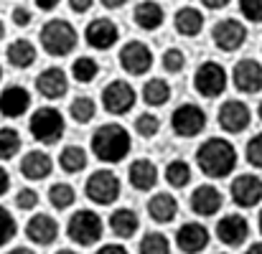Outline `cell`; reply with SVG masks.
Returning <instances> with one entry per match:
<instances>
[{
    "instance_id": "obj_1",
    "label": "cell",
    "mask_w": 262,
    "mask_h": 254,
    "mask_svg": "<svg viewBox=\"0 0 262 254\" xmlns=\"http://www.w3.org/2000/svg\"><path fill=\"white\" fill-rule=\"evenodd\" d=\"M196 166L209 178H227L237 166V150L224 137H209L196 150Z\"/></svg>"
},
{
    "instance_id": "obj_2",
    "label": "cell",
    "mask_w": 262,
    "mask_h": 254,
    "mask_svg": "<svg viewBox=\"0 0 262 254\" xmlns=\"http://www.w3.org/2000/svg\"><path fill=\"white\" fill-rule=\"evenodd\" d=\"M92 153L102 163H120L130 153V132L122 125H102L92 135Z\"/></svg>"
},
{
    "instance_id": "obj_3",
    "label": "cell",
    "mask_w": 262,
    "mask_h": 254,
    "mask_svg": "<svg viewBox=\"0 0 262 254\" xmlns=\"http://www.w3.org/2000/svg\"><path fill=\"white\" fill-rule=\"evenodd\" d=\"M38 41H41V49H43L49 56L61 59V56H69V54L77 49L79 33H77V28H74L69 20L56 18V20H49V23L41 28Z\"/></svg>"
},
{
    "instance_id": "obj_4",
    "label": "cell",
    "mask_w": 262,
    "mask_h": 254,
    "mask_svg": "<svg viewBox=\"0 0 262 254\" xmlns=\"http://www.w3.org/2000/svg\"><path fill=\"white\" fill-rule=\"evenodd\" d=\"M28 130L31 135L43 143V145H54L64 137V130H67V122H64V114L56 109V107H38L33 114H31V122H28Z\"/></svg>"
},
{
    "instance_id": "obj_5",
    "label": "cell",
    "mask_w": 262,
    "mask_h": 254,
    "mask_svg": "<svg viewBox=\"0 0 262 254\" xmlns=\"http://www.w3.org/2000/svg\"><path fill=\"white\" fill-rule=\"evenodd\" d=\"M67 234L74 244L79 247H92L94 242L102 239L104 234V226H102V219L97 211H89V209H79L72 214L69 224H67Z\"/></svg>"
},
{
    "instance_id": "obj_6",
    "label": "cell",
    "mask_w": 262,
    "mask_h": 254,
    "mask_svg": "<svg viewBox=\"0 0 262 254\" xmlns=\"http://www.w3.org/2000/svg\"><path fill=\"white\" fill-rule=\"evenodd\" d=\"M120 178L112 173V170L102 168V170H94L92 175L87 178L84 183V193L92 203H99V206H110L120 198Z\"/></svg>"
},
{
    "instance_id": "obj_7",
    "label": "cell",
    "mask_w": 262,
    "mask_h": 254,
    "mask_svg": "<svg viewBox=\"0 0 262 254\" xmlns=\"http://www.w3.org/2000/svg\"><path fill=\"white\" fill-rule=\"evenodd\" d=\"M193 89L201 97H206V99H214V97L224 94V89H227V72H224V66L216 64V61H204L196 69V74H193Z\"/></svg>"
},
{
    "instance_id": "obj_8",
    "label": "cell",
    "mask_w": 262,
    "mask_h": 254,
    "mask_svg": "<svg viewBox=\"0 0 262 254\" xmlns=\"http://www.w3.org/2000/svg\"><path fill=\"white\" fill-rule=\"evenodd\" d=\"M171 127L178 137H196L206 127V112L199 104H181L171 114Z\"/></svg>"
},
{
    "instance_id": "obj_9",
    "label": "cell",
    "mask_w": 262,
    "mask_h": 254,
    "mask_svg": "<svg viewBox=\"0 0 262 254\" xmlns=\"http://www.w3.org/2000/svg\"><path fill=\"white\" fill-rule=\"evenodd\" d=\"M135 89L127 84L125 79H115L102 89V104L110 114H127L135 107Z\"/></svg>"
},
{
    "instance_id": "obj_10",
    "label": "cell",
    "mask_w": 262,
    "mask_h": 254,
    "mask_svg": "<svg viewBox=\"0 0 262 254\" xmlns=\"http://www.w3.org/2000/svg\"><path fill=\"white\" fill-rule=\"evenodd\" d=\"M120 66L133 77H143L153 66V51L143 41H127L120 49Z\"/></svg>"
},
{
    "instance_id": "obj_11",
    "label": "cell",
    "mask_w": 262,
    "mask_h": 254,
    "mask_svg": "<svg viewBox=\"0 0 262 254\" xmlns=\"http://www.w3.org/2000/svg\"><path fill=\"white\" fill-rule=\"evenodd\" d=\"M211 38H214V46H216L219 51L232 54V51H237V49L247 41V28H245V23H239V20H234V18H224V20H219V23L214 26Z\"/></svg>"
},
{
    "instance_id": "obj_12",
    "label": "cell",
    "mask_w": 262,
    "mask_h": 254,
    "mask_svg": "<svg viewBox=\"0 0 262 254\" xmlns=\"http://www.w3.org/2000/svg\"><path fill=\"white\" fill-rule=\"evenodd\" d=\"M250 117H252L250 114V107L245 102H239V99H229V102H224L219 107V125L229 135L245 132L247 125H250Z\"/></svg>"
},
{
    "instance_id": "obj_13",
    "label": "cell",
    "mask_w": 262,
    "mask_h": 254,
    "mask_svg": "<svg viewBox=\"0 0 262 254\" xmlns=\"http://www.w3.org/2000/svg\"><path fill=\"white\" fill-rule=\"evenodd\" d=\"M84 38L94 51H110L120 41V28L110 18H94L84 31Z\"/></svg>"
},
{
    "instance_id": "obj_14",
    "label": "cell",
    "mask_w": 262,
    "mask_h": 254,
    "mask_svg": "<svg viewBox=\"0 0 262 254\" xmlns=\"http://www.w3.org/2000/svg\"><path fill=\"white\" fill-rule=\"evenodd\" d=\"M232 201L242 209H252L262 201V180L252 173L237 175L232 183Z\"/></svg>"
},
{
    "instance_id": "obj_15",
    "label": "cell",
    "mask_w": 262,
    "mask_h": 254,
    "mask_svg": "<svg viewBox=\"0 0 262 254\" xmlns=\"http://www.w3.org/2000/svg\"><path fill=\"white\" fill-rule=\"evenodd\" d=\"M31 107V91L20 84H10L0 91V114L8 120L23 117Z\"/></svg>"
},
{
    "instance_id": "obj_16",
    "label": "cell",
    "mask_w": 262,
    "mask_h": 254,
    "mask_svg": "<svg viewBox=\"0 0 262 254\" xmlns=\"http://www.w3.org/2000/svg\"><path fill=\"white\" fill-rule=\"evenodd\" d=\"M247 234H250V224H247V219L239 216V214H227V216H222L219 224H216V237H219V242L227 244V247H239V244H245V242H247Z\"/></svg>"
},
{
    "instance_id": "obj_17",
    "label": "cell",
    "mask_w": 262,
    "mask_h": 254,
    "mask_svg": "<svg viewBox=\"0 0 262 254\" xmlns=\"http://www.w3.org/2000/svg\"><path fill=\"white\" fill-rule=\"evenodd\" d=\"M232 79L242 94H257V91H262V64L255 59H242L234 66Z\"/></svg>"
},
{
    "instance_id": "obj_18",
    "label": "cell",
    "mask_w": 262,
    "mask_h": 254,
    "mask_svg": "<svg viewBox=\"0 0 262 254\" xmlns=\"http://www.w3.org/2000/svg\"><path fill=\"white\" fill-rule=\"evenodd\" d=\"M36 89L43 99H61L67 91H69V79H67V72L59 69V66H49L43 69L38 77H36Z\"/></svg>"
},
{
    "instance_id": "obj_19",
    "label": "cell",
    "mask_w": 262,
    "mask_h": 254,
    "mask_svg": "<svg viewBox=\"0 0 262 254\" xmlns=\"http://www.w3.org/2000/svg\"><path fill=\"white\" fill-rule=\"evenodd\" d=\"M26 237L38 244V247H46V244H54L56 237H59V224L49 216V214H36L28 219L26 224Z\"/></svg>"
},
{
    "instance_id": "obj_20",
    "label": "cell",
    "mask_w": 262,
    "mask_h": 254,
    "mask_svg": "<svg viewBox=\"0 0 262 254\" xmlns=\"http://www.w3.org/2000/svg\"><path fill=\"white\" fill-rule=\"evenodd\" d=\"M176 244L183 254H199L209 244V232H206V226H201L196 221H188L176 232Z\"/></svg>"
},
{
    "instance_id": "obj_21",
    "label": "cell",
    "mask_w": 262,
    "mask_h": 254,
    "mask_svg": "<svg viewBox=\"0 0 262 254\" xmlns=\"http://www.w3.org/2000/svg\"><path fill=\"white\" fill-rule=\"evenodd\" d=\"M51 170H54V160L43 150H31L20 158V175L26 180H43L51 175Z\"/></svg>"
},
{
    "instance_id": "obj_22",
    "label": "cell",
    "mask_w": 262,
    "mask_h": 254,
    "mask_svg": "<svg viewBox=\"0 0 262 254\" xmlns=\"http://www.w3.org/2000/svg\"><path fill=\"white\" fill-rule=\"evenodd\" d=\"M191 209L199 216H214L222 209V193L216 186H199L191 193Z\"/></svg>"
},
{
    "instance_id": "obj_23",
    "label": "cell",
    "mask_w": 262,
    "mask_h": 254,
    "mask_svg": "<svg viewBox=\"0 0 262 254\" xmlns=\"http://www.w3.org/2000/svg\"><path fill=\"white\" fill-rule=\"evenodd\" d=\"M127 178H130V186H133V188H138V191H150V188L158 183V168L153 166V160L138 158V160L130 163Z\"/></svg>"
},
{
    "instance_id": "obj_24",
    "label": "cell",
    "mask_w": 262,
    "mask_h": 254,
    "mask_svg": "<svg viewBox=\"0 0 262 254\" xmlns=\"http://www.w3.org/2000/svg\"><path fill=\"white\" fill-rule=\"evenodd\" d=\"M133 18L135 23L143 28V31H158L166 20V10L161 8V3H153V0H143L135 5L133 10Z\"/></svg>"
},
{
    "instance_id": "obj_25",
    "label": "cell",
    "mask_w": 262,
    "mask_h": 254,
    "mask_svg": "<svg viewBox=\"0 0 262 254\" xmlns=\"http://www.w3.org/2000/svg\"><path fill=\"white\" fill-rule=\"evenodd\" d=\"M148 214H150L153 221L168 224V221H173L176 214H178V201H176L171 193H156L148 201Z\"/></svg>"
},
{
    "instance_id": "obj_26",
    "label": "cell",
    "mask_w": 262,
    "mask_h": 254,
    "mask_svg": "<svg viewBox=\"0 0 262 254\" xmlns=\"http://www.w3.org/2000/svg\"><path fill=\"white\" fill-rule=\"evenodd\" d=\"M173 26L181 36L193 38V36H199L201 28H204V15H201V10L186 5V8H181V10L173 15Z\"/></svg>"
},
{
    "instance_id": "obj_27",
    "label": "cell",
    "mask_w": 262,
    "mask_h": 254,
    "mask_svg": "<svg viewBox=\"0 0 262 254\" xmlns=\"http://www.w3.org/2000/svg\"><path fill=\"white\" fill-rule=\"evenodd\" d=\"M5 59L10 66L15 69H28L33 61H36V46L28 41V38H18L13 41L8 49H5Z\"/></svg>"
},
{
    "instance_id": "obj_28",
    "label": "cell",
    "mask_w": 262,
    "mask_h": 254,
    "mask_svg": "<svg viewBox=\"0 0 262 254\" xmlns=\"http://www.w3.org/2000/svg\"><path fill=\"white\" fill-rule=\"evenodd\" d=\"M138 226H140V219H138V214L133 209H117L110 216V229L120 239H130L138 232Z\"/></svg>"
},
{
    "instance_id": "obj_29",
    "label": "cell",
    "mask_w": 262,
    "mask_h": 254,
    "mask_svg": "<svg viewBox=\"0 0 262 254\" xmlns=\"http://www.w3.org/2000/svg\"><path fill=\"white\" fill-rule=\"evenodd\" d=\"M168 99H171V86H168L166 79L153 77V79H148V82L143 84V102H145V104H150V107H163Z\"/></svg>"
},
{
    "instance_id": "obj_30",
    "label": "cell",
    "mask_w": 262,
    "mask_h": 254,
    "mask_svg": "<svg viewBox=\"0 0 262 254\" xmlns=\"http://www.w3.org/2000/svg\"><path fill=\"white\" fill-rule=\"evenodd\" d=\"M59 166L64 173H82L84 166H87V150L84 148H79V145H69V148H64L61 150V155H59Z\"/></svg>"
},
{
    "instance_id": "obj_31",
    "label": "cell",
    "mask_w": 262,
    "mask_h": 254,
    "mask_svg": "<svg viewBox=\"0 0 262 254\" xmlns=\"http://www.w3.org/2000/svg\"><path fill=\"white\" fill-rule=\"evenodd\" d=\"M49 201H51V206L56 211H67L69 206H74L77 193H74V188L69 183H56V186L49 188Z\"/></svg>"
},
{
    "instance_id": "obj_32",
    "label": "cell",
    "mask_w": 262,
    "mask_h": 254,
    "mask_svg": "<svg viewBox=\"0 0 262 254\" xmlns=\"http://www.w3.org/2000/svg\"><path fill=\"white\" fill-rule=\"evenodd\" d=\"M140 254H171V242L166 234L161 232H148L143 239H140V247H138Z\"/></svg>"
},
{
    "instance_id": "obj_33",
    "label": "cell",
    "mask_w": 262,
    "mask_h": 254,
    "mask_svg": "<svg viewBox=\"0 0 262 254\" xmlns=\"http://www.w3.org/2000/svg\"><path fill=\"white\" fill-rule=\"evenodd\" d=\"M20 135L13 127H0V160H10L20 153Z\"/></svg>"
},
{
    "instance_id": "obj_34",
    "label": "cell",
    "mask_w": 262,
    "mask_h": 254,
    "mask_svg": "<svg viewBox=\"0 0 262 254\" xmlns=\"http://www.w3.org/2000/svg\"><path fill=\"white\" fill-rule=\"evenodd\" d=\"M97 74H99V64H97L92 56H79V59L72 64V77H74L77 82H82V84L94 82Z\"/></svg>"
},
{
    "instance_id": "obj_35",
    "label": "cell",
    "mask_w": 262,
    "mask_h": 254,
    "mask_svg": "<svg viewBox=\"0 0 262 254\" xmlns=\"http://www.w3.org/2000/svg\"><path fill=\"white\" fill-rule=\"evenodd\" d=\"M69 114H72V120L74 122H79V125H84V122H92V117L97 114V104H94V99L92 97H77L74 102H72V107H69Z\"/></svg>"
},
{
    "instance_id": "obj_36",
    "label": "cell",
    "mask_w": 262,
    "mask_h": 254,
    "mask_svg": "<svg viewBox=\"0 0 262 254\" xmlns=\"http://www.w3.org/2000/svg\"><path fill=\"white\" fill-rule=\"evenodd\" d=\"M191 180V166L186 160H171L166 166V183L173 188H183Z\"/></svg>"
},
{
    "instance_id": "obj_37",
    "label": "cell",
    "mask_w": 262,
    "mask_h": 254,
    "mask_svg": "<svg viewBox=\"0 0 262 254\" xmlns=\"http://www.w3.org/2000/svg\"><path fill=\"white\" fill-rule=\"evenodd\" d=\"M158 130H161V120L156 117V114H138V120H135V132L140 135V137H156L158 135Z\"/></svg>"
},
{
    "instance_id": "obj_38",
    "label": "cell",
    "mask_w": 262,
    "mask_h": 254,
    "mask_svg": "<svg viewBox=\"0 0 262 254\" xmlns=\"http://www.w3.org/2000/svg\"><path fill=\"white\" fill-rule=\"evenodd\" d=\"M15 234H18V226H15L13 214H10L5 206H0V247H5Z\"/></svg>"
},
{
    "instance_id": "obj_39",
    "label": "cell",
    "mask_w": 262,
    "mask_h": 254,
    "mask_svg": "<svg viewBox=\"0 0 262 254\" xmlns=\"http://www.w3.org/2000/svg\"><path fill=\"white\" fill-rule=\"evenodd\" d=\"M186 66V54L181 49H166L163 51V69L168 74H181Z\"/></svg>"
},
{
    "instance_id": "obj_40",
    "label": "cell",
    "mask_w": 262,
    "mask_h": 254,
    "mask_svg": "<svg viewBox=\"0 0 262 254\" xmlns=\"http://www.w3.org/2000/svg\"><path fill=\"white\" fill-rule=\"evenodd\" d=\"M15 206H18L20 211L36 209V206H38V193H36V188H20V191L15 193Z\"/></svg>"
},
{
    "instance_id": "obj_41",
    "label": "cell",
    "mask_w": 262,
    "mask_h": 254,
    "mask_svg": "<svg viewBox=\"0 0 262 254\" xmlns=\"http://www.w3.org/2000/svg\"><path fill=\"white\" fill-rule=\"evenodd\" d=\"M247 163L250 166H255V168H262V132L260 135H255L250 143H247Z\"/></svg>"
},
{
    "instance_id": "obj_42",
    "label": "cell",
    "mask_w": 262,
    "mask_h": 254,
    "mask_svg": "<svg viewBox=\"0 0 262 254\" xmlns=\"http://www.w3.org/2000/svg\"><path fill=\"white\" fill-rule=\"evenodd\" d=\"M239 10L247 20L262 23V0H239Z\"/></svg>"
},
{
    "instance_id": "obj_43",
    "label": "cell",
    "mask_w": 262,
    "mask_h": 254,
    "mask_svg": "<svg viewBox=\"0 0 262 254\" xmlns=\"http://www.w3.org/2000/svg\"><path fill=\"white\" fill-rule=\"evenodd\" d=\"M10 20H13V26H18V28H26V26H31L33 15H31V10H28V8H23V5H15V8H13V13H10Z\"/></svg>"
},
{
    "instance_id": "obj_44",
    "label": "cell",
    "mask_w": 262,
    "mask_h": 254,
    "mask_svg": "<svg viewBox=\"0 0 262 254\" xmlns=\"http://www.w3.org/2000/svg\"><path fill=\"white\" fill-rule=\"evenodd\" d=\"M92 5H94V0H69V8L74 13H87Z\"/></svg>"
},
{
    "instance_id": "obj_45",
    "label": "cell",
    "mask_w": 262,
    "mask_h": 254,
    "mask_svg": "<svg viewBox=\"0 0 262 254\" xmlns=\"http://www.w3.org/2000/svg\"><path fill=\"white\" fill-rule=\"evenodd\" d=\"M97 254H127V249L122 244H104L97 249Z\"/></svg>"
},
{
    "instance_id": "obj_46",
    "label": "cell",
    "mask_w": 262,
    "mask_h": 254,
    "mask_svg": "<svg viewBox=\"0 0 262 254\" xmlns=\"http://www.w3.org/2000/svg\"><path fill=\"white\" fill-rule=\"evenodd\" d=\"M8 188H10V175H8V170L0 166V196H5Z\"/></svg>"
},
{
    "instance_id": "obj_47",
    "label": "cell",
    "mask_w": 262,
    "mask_h": 254,
    "mask_svg": "<svg viewBox=\"0 0 262 254\" xmlns=\"http://www.w3.org/2000/svg\"><path fill=\"white\" fill-rule=\"evenodd\" d=\"M59 3H61V0H36V8L43 10V13H49V10H54Z\"/></svg>"
},
{
    "instance_id": "obj_48",
    "label": "cell",
    "mask_w": 262,
    "mask_h": 254,
    "mask_svg": "<svg viewBox=\"0 0 262 254\" xmlns=\"http://www.w3.org/2000/svg\"><path fill=\"white\" fill-rule=\"evenodd\" d=\"M201 3H204L209 10H222V8H227L232 0H201Z\"/></svg>"
},
{
    "instance_id": "obj_49",
    "label": "cell",
    "mask_w": 262,
    "mask_h": 254,
    "mask_svg": "<svg viewBox=\"0 0 262 254\" xmlns=\"http://www.w3.org/2000/svg\"><path fill=\"white\" fill-rule=\"evenodd\" d=\"M127 0H102V5L104 8H110V10H117V8H122Z\"/></svg>"
},
{
    "instance_id": "obj_50",
    "label": "cell",
    "mask_w": 262,
    "mask_h": 254,
    "mask_svg": "<svg viewBox=\"0 0 262 254\" xmlns=\"http://www.w3.org/2000/svg\"><path fill=\"white\" fill-rule=\"evenodd\" d=\"M8 254H36L33 249H28V247H15V249H10Z\"/></svg>"
},
{
    "instance_id": "obj_51",
    "label": "cell",
    "mask_w": 262,
    "mask_h": 254,
    "mask_svg": "<svg viewBox=\"0 0 262 254\" xmlns=\"http://www.w3.org/2000/svg\"><path fill=\"white\" fill-rule=\"evenodd\" d=\"M247 254H262V244H252V247L247 249Z\"/></svg>"
},
{
    "instance_id": "obj_52",
    "label": "cell",
    "mask_w": 262,
    "mask_h": 254,
    "mask_svg": "<svg viewBox=\"0 0 262 254\" xmlns=\"http://www.w3.org/2000/svg\"><path fill=\"white\" fill-rule=\"evenodd\" d=\"M3 38H5V23L0 20V41H3Z\"/></svg>"
},
{
    "instance_id": "obj_53",
    "label": "cell",
    "mask_w": 262,
    "mask_h": 254,
    "mask_svg": "<svg viewBox=\"0 0 262 254\" xmlns=\"http://www.w3.org/2000/svg\"><path fill=\"white\" fill-rule=\"evenodd\" d=\"M56 254H79V252H72V249H59Z\"/></svg>"
},
{
    "instance_id": "obj_54",
    "label": "cell",
    "mask_w": 262,
    "mask_h": 254,
    "mask_svg": "<svg viewBox=\"0 0 262 254\" xmlns=\"http://www.w3.org/2000/svg\"><path fill=\"white\" fill-rule=\"evenodd\" d=\"M257 117L262 120V102H260V107H257Z\"/></svg>"
},
{
    "instance_id": "obj_55",
    "label": "cell",
    "mask_w": 262,
    "mask_h": 254,
    "mask_svg": "<svg viewBox=\"0 0 262 254\" xmlns=\"http://www.w3.org/2000/svg\"><path fill=\"white\" fill-rule=\"evenodd\" d=\"M260 234H262V211H260Z\"/></svg>"
},
{
    "instance_id": "obj_56",
    "label": "cell",
    "mask_w": 262,
    "mask_h": 254,
    "mask_svg": "<svg viewBox=\"0 0 262 254\" xmlns=\"http://www.w3.org/2000/svg\"><path fill=\"white\" fill-rule=\"evenodd\" d=\"M0 79H3V66H0Z\"/></svg>"
}]
</instances>
